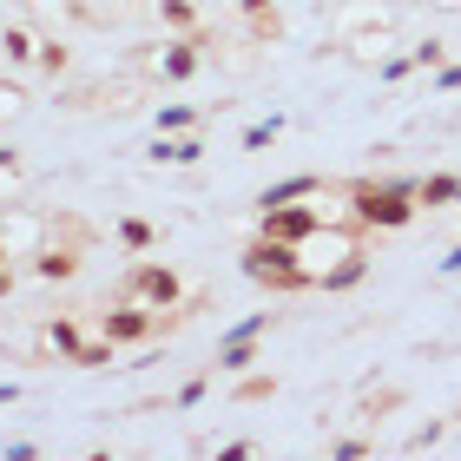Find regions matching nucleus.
Returning a JSON list of instances; mask_svg holds the SVG:
<instances>
[{
  "label": "nucleus",
  "mask_w": 461,
  "mask_h": 461,
  "mask_svg": "<svg viewBox=\"0 0 461 461\" xmlns=\"http://www.w3.org/2000/svg\"><path fill=\"white\" fill-rule=\"evenodd\" d=\"M297 198H323V178L317 172H297V178H277L258 192V212H270V204H297Z\"/></svg>",
  "instance_id": "obj_13"
},
{
  "label": "nucleus",
  "mask_w": 461,
  "mask_h": 461,
  "mask_svg": "<svg viewBox=\"0 0 461 461\" xmlns=\"http://www.w3.org/2000/svg\"><path fill=\"white\" fill-rule=\"evenodd\" d=\"M349 198V224L356 230H409L415 224V178H349L343 185Z\"/></svg>",
  "instance_id": "obj_2"
},
{
  "label": "nucleus",
  "mask_w": 461,
  "mask_h": 461,
  "mask_svg": "<svg viewBox=\"0 0 461 461\" xmlns=\"http://www.w3.org/2000/svg\"><path fill=\"white\" fill-rule=\"evenodd\" d=\"M435 442H442V422H422V429H415L402 448H409V455H422V448H435Z\"/></svg>",
  "instance_id": "obj_30"
},
{
  "label": "nucleus",
  "mask_w": 461,
  "mask_h": 461,
  "mask_svg": "<svg viewBox=\"0 0 461 461\" xmlns=\"http://www.w3.org/2000/svg\"><path fill=\"white\" fill-rule=\"evenodd\" d=\"M330 455H337V461H363V455H375V442H369V435H337Z\"/></svg>",
  "instance_id": "obj_27"
},
{
  "label": "nucleus",
  "mask_w": 461,
  "mask_h": 461,
  "mask_svg": "<svg viewBox=\"0 0 461 461\" xmlns=\"http://www.w3.org/2000/svg\"><path fill=\"white\" fill-rule=\"evenodd\" d=\"M33 67L59 79V73H67V47H59V40H40V59H33Z\"/></svg>",
  "instance_id": "obj_28"
},
{
  "label": "nucleus",
  "mask_w": 461,
  "mask_h": 461,
  "mask_svg": "<svg viewBox=\"0 0 461 461\" xmlns=\"http://www.w3.org/2000/svg\"><path fill=\"white\" fill-rule=\"evenodd\" d=\"M218 375H244V369H258V337H218Z\"/></svg>",
  "instance_id": "obj_14"
},
{
  "label": "nucleus",
  "mask_w": 461,
  "mask_h": 461,
  "mask_svg": "<svg viewBox=\"0 0 461 461\" xmlns=\"http://www.w3.org/2000/svg\"><path fill=\"white\" fill-rule=\"evenodd\" d=\"M230 395H238V402H270V395H277V375H258V369H244Z\"/></svg>",
  "instance_id": "obj_21"
},
{
  "label": "nucleus",
  "mask_w": 461,
  "mask_h": 461,
  "mask_svg": "<svg viewBox=\"0 0 461 461\" xmlns=\"http://www.w3.org/2000/svg\"><path fill=\"white\" fill-rule=\"evenodd\" d=\"M67 7H73V0H67Z\"/></svg>",
  "instance_id": "obj_36"
},
{
  "label": "nucleus",
  "mask_w": 461,
  "mask_h": 461,
  "mask_svg": "<svg viewBox=\"0 0 461 461\" xmlns=\"http://www.w3.org/2000/svg\"><path fill=\"white\" fill-rule=\"evenodd\" d=\"M198 67H204V33H172L165 47L145 53V73L158 86H185V79H198Z\"/></svg>",
  "instance_id": "obj_6"
},
{
  "label": "nucleus",
  "mask_w": 461,
  "mask_h": 461,
  "mask_svg": "<svg viewBox=\"0 0 461 461\" xmlns=\"http://www.w3.org/2000/svg\"><path fill=\"white\" fill-rule=\"evenodd\" d=\"M238 270L258 290H270V297H290V290H310V277H303V264H297V244H277V238H250L244 250H238Z\"/></svg>",
  "instance_id": "obj_3"
},
{
  "label": "nucleus",
  "mask_w": 461,
  "mask_h": 461,
  "mask_svg": "<svg viewBox=\"0 0 461 461\" xmlns=\"http://www.w3.org/2000/svg\"><path fill=\"white\" fill-rule=\"evenodd\" d=\"M0 53H7L14 67H33V59H40V33L20 27V20H7V27H0Z\"/></svg>",
  "instance_id": "obj_16"
},
{
  "label": "nucleus",
  "mask_w": 461,
  "mask_h": 461,
  "mask_svg": "<svg viewBox=\"0 0 461 461\" xmlns=\"http://www.w3.org/2000/svg\"><path fill=\"white\" fill-rule=\"evenodd\" d=\"M284 139V113H270V119H258V125H244V152H264V145H277Z\"/></svg>",
  "instance_id": "obj_20"
},
{
  "label": "nucleus",
  "mask_w": 461,
  "mask_h": 461,
  "mask_svg": "<svg viewBox=\"0 0 461 461\" xmlns=\"http://www.w3.org/2000/svg\"><path fill=\"white\" fill-rule=\"evenodd\" d=\"M113 349H119L113 337H99V343H86V349L73 356V369H113Z\"/></svg>",
  "instance_id": "obj_24"
},
{
  "label": "nucleus",
  "mask_w": 461,
  "mask_h": 461,
  "mask_svg": "<svg viewBox=\"0 0 461 461\" xmlns=\"http://www.w3.org/2000/svg\"><path fill=\"white\" fill-rule=\"evenodd\" d=\"M317 224H349V204H270V212H258V230L277 244H303Z\"/></svg>",
  "instance_id": "obj_4"
},
{
  "label": "nucleus",
  "mask_w": 461,
  "mask_h": 461,
  "mask_svg": "<svg viewBox=\"0 0 461 461\" xmlns=\"http://www.w3.org/2000/svg\"><path fill=\"white\" fill-rule=\"evenodd\" d=\"M79 264H86V250H79V244H40L33 250V277H47V284L79 277Z\"/></svg>",
  "instance_id": "obj_10"
},
{
  "label": "nucleus",
  "mask_w": 461,
  "mask_h": 461,
  "mask_svg": "<svg viewBox=\"0 0 461 461\" xmlns=\"http://www.w3.org/2000/svg\"><path fill=\"white\" fill-rule=\"evenodd\" d=\"M409 59H415V73H435V67H442V59H448V47H442V40H415V47H409Z\"/></svg>",
  "instance_id": "obj_22"
},
{
  "label": "nucleus",
  "mask_w": 461,
  "mask_h": 461,
  "mask_svg": "<svg viewBox=\"0 0 461 461\" xmlns=\"http://www.w3.org/2000/svg\"><path fill=\"white\" fill-rule=\"evenodd\" d=\"M375 73H383L389 86H395V79H409V73H415V59H409V53H383V59H375Z\"/></svg>",
  "instance_id": "obj_29"
},
{
  "label": "nucleus",
  "mask_w": 461,
  "mask_h": 461,
  "mask_svg": "<svg viewBox=\"0 0 461 461\" xmlns=\"http://www.w3.org/2000/svg\"><path fill=\"white\" fill-rule=\"evenodd\" d=\"M212 383H218V363H212V369H204V375H192V383H185V389H178V409H198V402H204V395H212Z\"/></svg>",
  "instance_id": "obj_25"
},
{
  "label": "nucleus",
  "mask_w": 461,
  "mask_h": 461,
  "mask_svg": "<svg viewBox=\"0 0 461 461\" xmlns=\"http://www.w3.org/2000/svg\"><path fill=\"white\" fill-rule=\"evenodd\" d=\"M145 158H152V165H198L204 158V139L198 132H158L152 145H145Z\"/></svg>",
  "instance_id": "obj_12"
},
{
  "label": "nucleus",
  "mask_w": 461,
  "mask_h": 461,
  "mask_svg": "<svg viewBox=\"0 0 461 461\" xmlns=\"http://www.w3.org/2000/svg\"><path fill=\"white\" fill-rule=\"evenodd\" d=\"M47 349L59 356V363H73V356L86 349V337H79V323H73V317H53V323H47Z\"/></svg>",
  "instance_id": "obj_17"
},
{
  "label": "nucleus",
  "mask_w": 461,
  "mask_h": 461,
  "mask_svg": "<svg viewBox=\"0 0 461 461\" xmlns=\"http://www.w3.org/2000/svg\"><path fill=\"white\" fill-rule=\"evenodd\" d=\"M0 238H7L14 258H33V250L47 244V218H33V212H0Z\"/></svg>",
  "instance_id": "obj_9"
},
{
  "label": "nucleus",
  "mask_w": 461,
  "mask_h": 461,
  "mask_svg": "<svg viewBox=\"0 0 461 461\" xmlns=\"http://www.w3.org/2000/svg\"><path fill=\"white\" fill-rule=\"evenodd\" d=\"M429 93H442V99H448V93H461V59H442V67L429 73Z\"/></svg>",
  "instance_id": "obj_26"
},
{
  "label": "nucleus",
  "mask_w": 461,
  "mask_h": 461,
  "mask_svg": "<svg viewBox=\"0 0 461 461\" xmlns=\"http://www.w3.org/2000/svg\"><path fill=\"white\" fill-rule=\"evenodd\" d=\"M113 238H119L125 250H139V258H145V250H152V244H158V230H152V224H145V218H119V224H113Z\"/></svg>",
  "instance_id": "obj_19"
},
{
  "label": "nucleus",
  "mask_w": 461,
  "mask_h": 461,
  "mask_svg": "<svg viewBox=\"0 0 461 461\" xmlns=\"http://www.w3.org/2000/svg\"><path fill=\"white\" fill-rule=\"evenodd\" d=\"M0 270H14V250H7V238H0Z\"/></svg>",
  "instance_id": "obj_35"
},
{
  "label": "nucleus",
  "mask_w": 461,
  "mask_h": 461,
  "mask_svg": "<svg viewBox=\"0 0 461 461\" xmlns=\"http://www.w3.org/2000/svg\"><path fill=\"white\" fill-rule=\"evenodd\" d=\"M356 33H395V7H383V0H349L343 20H337V47Z\"/></svg>",
  "instance_id": "obj_8"
},
{
  "label": "nucleus",
  "mask_w": 461,
  "mask_h": 461,
  "mask_svg": "<svg viewBox=\"0 0 461 461\" xmlns=\"http://www.w3.org/2000/svg\"><path fill=\"white\" fill-rule=\"evenodd\" d=\"M455 198H461V178H455V172L415 178V204H422V212H442V204H455Z\"/></svg>",
  "instance_id": "obj_15"
},
{
  "label": "nucleus",
  "mask_w": 461,
  "mask_h": 461,
  "mask_svg": "<svg viewBox=\"0 0 461 461\" xmlns=\"http://www.w3.org/2000/svg\"><path fill=\"white\" fill-rule=\"evenodd\" d=\"M7 402H20V383H0V409H7Z\"/></svg>",
  "instance_id": "obj_34"
},
{
  "label": "nucleus",
  "mask_w": 461,
  "mask_h": 461,
  "mask_svg": "<svg viewBox=\"0 0 461 461\" xmlns=\"http://www.w3.org/2000/svg\"><path fill=\"white\" fill-rule=\"evenodd\" d=\"M238 14H244V27H250V47H277V40H284L277 0H238Z\"/></svg>",
  "instance_id": "obj_11"
},
{
  "label": "nucleus",
  "mask_w": 461,
  "mask_h": 461,
  "mask_svg": "<svg viewBox=\"0 0 461 461\" xmlns=\"http://www.w3.org/2000/svg\"><path fill=\"white\" fill-rule=\"evenodd\" d=\"M165 33H198V0H158Z\"/></svg>",
  "instance_id": "obj_18"
},
{
  "label": "nucleus",
  "mask_w": 461,
  "mask_h": 461,
  "mask_svg": "<svg viewBox=\"0 0 461 461\" xmlns=\"http://www.w3.org/2000/svg\"><path fill=\"white\" fill-rule=\"evenodd\" d=\"M435 277H461V244L448 250V258H442V264H435Z\"/></svg>",
  "instance_id": "obj_33"
},
{
  "label": "nucleus",
  "mask_w": 461,
  "mask_h": 461,
  "mask_svg": "<svg viewBox=\"0 0 461 461\" xmlns=\"http://www.w3.org/2000/svg\"><path fill=\"white\" fill-rule=\"evenodd\" d=\"M297 264H303V277L310 290H356L369 277V244L356 238V224H317L310 238L297 244Z\"/></svg>",
  "instance_id": "obj_1"
},
{
  "label": "nucleus",
  "mask_w": 461,
  "mask_h": 461,
  "mask_svg": "<svg viewBox=\"0 0 461 461\" xmlns=\"http://www.w3.org/2000/svg\"><path fill=\"white\" fill-rule=\"evenodd\" d=\"M158 330H165V317H158V310H145V303H132V297H119V303H106V310H99V337H113L119 349L152 343Z\"/></svg>",
  "instance_id": "obj_7"
},
{
  "label": "nucleus",
  "mask_w": 461,
  "mask_h": 461,
  "mask_svg": "<svg viewBox=\"0 0 461 461\" xmlns=\"http://www.w3.org/2000/svg\"><path fill=\"white\" fill-rule=\"evenodd\" d=\"M192 125H198V106H185V99L178 106H158V132H192Z\"/></svg>",
  "instance_id": "obj_23"
},
{
  "label": "nucleus",
  "mask_w": 461,
  "mask_h": 461,
  "mask_svg": "<svg viewBox=\"0 0 461 461\" xmlns=\"http://www.w3.org/2000/svg\"><path fill=\"white\" fill-rule=\"evenodd\" d=\"M119 297H132V303H145V310H178V303H185V284H178V270H172V264L139 258L132 270H125Z\"/></svg>",
  "instance_id": "obj_5"
},
{
  "label": "nucleus",
  "mask_w": 461,
  "mask_h": 461,
  "mask_svg": "<svg viewBox=\"0 0 461 461\" xmlns=\"http://www.w3.org/2000/svg\"><path fill=\"white\" fill-rule=\"evenodd\" d=\"M14 113H27V93H20V86H0V119H14Z\"/></svg>",
  "instance_id": "obj_31"
},
{
  "label": "nucleus",
  "mask_w": 461,
  "mask_h": 461,
  "mask_svg": "<svg viewBox=\"0 0 461 461\" xmlns=\"http://www.w3.org/2000/svg\"><path fill=\"white\" fill-rule=\"evenodd\" d=\"M455 204H461V198H455Z\"/></svg>",
  "instance_id": "obj_37"
},
{
  "label": "nucleus",
  "mask_w": 461,
  "mask_h": 461,
  "mask_svg": "<svg viewBox=\"0 0 461 461\" xmlns=\"http://www.w3.org/2000/svg\"><path fill=\"white\" fill-rule=\"evenodd\" d=\"M0 185H20V152H0Z\"/></svg>",
  "instance_id": "obj_32"
}]
</instances>
